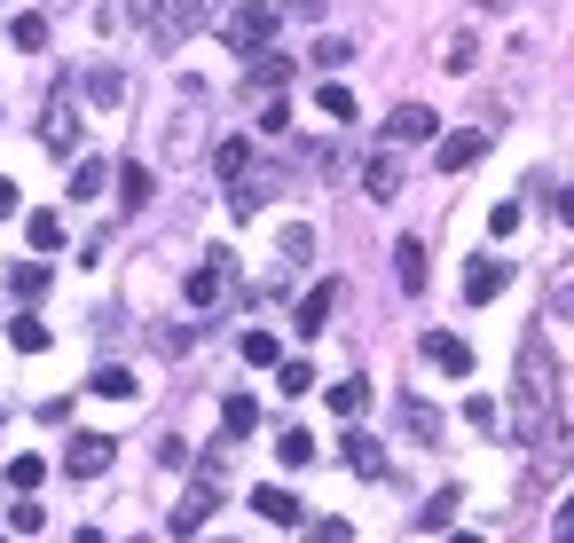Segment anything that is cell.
Here are the masks:
<instances>
[{
  "label": "cell",
  "mask_w": 574,
  "mask_h": 543,
  "mask_svg": "<svg viewBox=\"0 0 574 543\" xmlns=\"http://www.w3.org/2000/svg\"><path fill=\"white\" fill-rule=\"evenodd\" d=\"M362 189L378 197V206H394V197H401V158H394V150H378V158L362 165Z\"/></svg>",
  "instance_id": "9a60e30c"
},
{
  "label": "cell",
  "mask_w": 574,
  "mask_h": 543,
  "mask_svg": "<svg viewBox=\"0 0 574 543\" xmlns=\"http://www.w3.org/2000/svg\"><path fill=\"white\" fill-rule=\"evenodd\" d=\"M16 206H24V197H16V182H9V174H0V221H9Z\"/></svg>",
  "instance_id": "ee69618b"
},
{
  "label": "cell",
  "mask_w": 574,
  "mask_h": 543,
  "mask_svg": "<svg viewBox=\"0 0 574 543\" xmlns=\"http://www.w3.org/2000/svg\"><path fill=\"white\" fill-rule=\"evenodd\" d=\"M9 528H16V535H40V528H48V513H40L32 496H16V504H9Z\"/></svg>",
  "instance_id": "74e56055"
},
{
  "label": "cell",
  "mask_w": 574,
  "mask_h": 543,
  "mask_svg": "<svg viewBox=\"0 0 574 543\" xmlns=\"http://www.w3.org/2000/svg\"><path fill=\"white\" fill-rule=\"evenodd\" d=\"M221 425H228V433H252V425H260V402H252V394H228V402H221Z\"/></svg>",
  "instance_id": "4dcf8cb0"
},
{
  "label": "cell",
  "mask_w": 574,
  "mask_h": 543,
  "mask_svg": "<svg viewBox=\"0 0 574 543\" xmlns=\"http://www.w3.org/2000/svg\"><path fill=\"white\" fill-rule=\"evenodd\" d=\"M464 425H472V433H496V425H503V410H496L488 394H472V402H464Z\"/></svg>",
  "instance_id": "8d00e7d4"
},
{
  "label": "cell",
  "mask_w": 574,
  "mask_h": 543,
  "mask_svg": "<svg viewBox=\"0 0 574 543\" xmlns=\"http://www.w3.org/2000/svg\"><path fill=\"white\" fill-rule=\"evenodd\" d=\"M79 95H87V103H103V111H111V103H118V95H126V79L111 72V63H95V72L79 79Z\"/></svg>",
  "instance_id": "d4e9b609"
},
{
  "label": "cell",
  "mask_w": 574,
  "mask_h": 543,
  "mask_svg": "<svg viewBox=\"0 0 574 543\" xmlns=\"http://www.w3.org/2000/svg\"><path fill=\"white\" fill-rule=\"evenodd\" d=\"M111 182H118V206H126V213H142L150 197H158V174H150V165H118Z\"/></svg>",
  "instance_id": "2e32d148"
},
{
  "label": "cell",
  "mask_w": 574,
  "mask_h": 543,
  "mask_svg": "<svg viewBox=\"0 0 574 543\" xmlns=\"http://www.w3.org/2000/svg\"><path fill=\"white\" fill-rule=\"evenodd\" d=\"M40 143H48L55 158H72V150H79V111H72V95H55V103H48V126H40Z\"/></svg>",
  "instance_id": "8fae6325"
},
{
  "label": "cell",
  "mask_w": 574,
  "mask_h": 543,
  "mask_svg": "<svg viewBox=\"0 0 574 543\" xmlns=\"http://www.w3.org/2000/svg\"><path fill=\"white\" fill-rule=\"evenodd\" d=\"M551 535H559V543H574V496L559 504V520H551Z\"/></svg>",
  "instance_id": "7bdbcfd3"
},
{
  "label": "cell",
  "mask_w": 574,
  "mask_h": 543,
  "mask_svg": "<svg viewBox=\"0 0 574 543\" xmlns=\"http://www.w3.org/2000/svg\"><path fill=\"white\" fill-rule=\"evenodd\" d=\"M425 276H433L425 236H401V245H394V284H401V292H425Z\"/></svg>",
  "instance_id": "4fadbf2b"
},
{
  "label": "cell",
  "mask_w": 574,
  "mask_h": 543,
  "mask_svg": "<svg viewBox=\"0 0 574 543\" xmlns=\"http://www.w3.org/2000/svg\"><path fill=\"white\" fill-rule=\"evenodd\" d=\"M40 481H48V457H9V489H24V496H32Z\"/></svg>",
  "instance_id": "d590c367"
},
{
  "label": "cell",
  "mask_w": 574,
  "mask_h": 543,
  "mask_svg": "<svg viewBox=\"0 0 574 543\" xmlns=\"http://www.w3.org/2000/svg\"><path fill=\"white\" fill-rule=\"evenodd\" d=\"M339 292H347L339 276H323V284H315V292H308V299H299V308H291V323H299V338H315V331L330 323V308H339Z\"/></svg>",
  "instance_id": "ba28073f"
},
{
  "label": "cell",
  "mask_w": 574,
  "mask_h": 543,
  "mask_svg": "<svg viewBox=\"0 0 574 543\" xmlns=\"http://www.w3.org/2000/svg\"><path fill=\"white\" fill-rule=\"evenodd\" d=\"M441 63L449 72H472V63H481V32H457V40L441 48Z\"/></svg>",
  "instance_id": "836d02e7"
},
{
  "label": "cell",
  "mask_w": 574,
  "mask_h": 543,
  "mask_svg": "<svg viewBox=\"0 0 574 543\" xmlns=\"http://www.w3.org/2000/svg\"><path fill=\"white\" fill-rule=\"evenodd\" d=\"M228 276H236V260L213 245V260L189 276V316H221V299H228Z\"/></svg>",
  "instance_id": "3957f363"
},
{
  "label": "cell",
  "mask_w": 574,
  "mask_h": 543,
  "mask_svg": "<svg viewBox=\"0 0 574 543\" xmlns=\"http://www.w3.org/2000/svg\"><path fill=\"white\" fill-rule=\"evenodd\" d=\"M213 504H221V489H213V481H197V489L174 504V535H197V528L213 520Z\"/></svg>",
  "instance_id": "5bb4252c"
},
{
  "label": "cell",
  "mask_w": 574,
  "mask_h": 543,
  "mask_svg": "<svg viewBox=\"0 0 574 543\" xmlns=\"http://www.w3.org/2000/svg\"><path fill=\"white\" fill-rule=\"evenodd\" d=\"M449 543H488V535H449Z\"/></svg>",
  "instance_id": "bcb514c9"
},
{
  "label": "cell",
  "mask_w": 574,
  "mask_h": 543,
  "mask_svg": "<svg viewBox=\"0 0 574 543\" xmlns=\"http://www.w3.org/2000/svg\"><path fill=\"white\" fill-rule=\"evenodd\" d=\"M221 9H228V0H221Z\"/></svg>",
  "instance_id": "681fc988"
},
{
  "label": "cell",
  "mask_w": 574,
  "mask_h": 543,
  "mask_svg": "<svg viewBox=\"0 0 574 543\" xmlns=\"http://www.w3.org/2000/svg\"><path fill=\"white\" fill-rule=\"evenodd\" d=\"M197 16H205V0H158V48H182Z\"/></svg>",
  "instance_id": "30bf717a"
},
{
  "label": "cell",
  "mask_w": 574,
  "mask_h": 543,
  "mask_svg": "<svg viewBox=\"0 0 574 543\" xmlns=\"http://www.w3.org/2000/svg\"><path fill=\"white\" fill-rule=\"evenodd\" d=\"M276 24H284V9H276V0H228L221 40H228L236 55H260L267 40H276Z\"/></svg>",
  "instance_id": "7a4b0ae2"
},
{
  "label": "cell",
  "mask_w": 574,
  "mask_h": 543,
  "mask_svg": "<svg viewBox=\"0 0 574 543\" xmlns=\"http://www.w3.org/2000/svg\"><path fill=\"white\" fill-rule=\"evenodd\" d=\"M111 457H118V441H111V433H72V449H63V472H72V481H95V472H111Z\"/></svg>",
  "instance_id": "5b68a950"
},
{
  "label": "cell",
  "mask_w": 574,
  "mask_h": 543,
  "mask_svg": "<svg viewBox=\"0 0 574 543\" xmlns=\"http://www.w3.org/2000/svg\"><path fill=\"white\" fill-rule=\"evenodd\" d=\"M24 236H32V252H55V245H63V221H55V213H32Z\"/></svg>",
  "instance_id": "e575fe53"
},
{
  "label": "cell",
  "mask_w": 574,
  "mask_h": 543,
  "mask_svg": "<svg viewBox=\"0 0 574 543\" xmlns=\"http://www.w3.org/2000/svg\"><path fill=\"white\" fill-rule=\"evenodd\" d=\"M9 292L40 299V292H48V260H40V252H32V260H16V268H9Z\"/></svg>",
  "instance_id": "83f0119b"
},
{
  "label": "cell",
  "mask_w": 574,
  "mask_h": 543,
  "mask_svg": "<svg viewBox=\"0 0 574 543\" xmlns=\"http://www.w3.org/2000/svg\"><path fill=\"white\" fill-rule=\"evenodd\" d=\"M551 206H559V221H566V229H574V182H566V189H559V197H551Z\"/></svg>",
  "instance_id": "f6af8a7d"
},
{
  "label": "cell",
  "mask_w": 574,
  "mask_h": 543,
  "mask_svg": "<svg viewBox=\"0 0 574 543\" xmlns=\"http://www.w3.org/2000/svg\"><path fill=\"white\" fill-rule=\"evenodd\" d=\"M308 55H315V72H339V63H347V55H354V48H347V40H315V48H308Z\"/></svg>",
  "instance_id": "ab89813d"
},
{
  "label": "cell",
  "mask_w": 574,
  "mask_h": 543,
  "mask_svg": "<svg viewBox=\"0 0 574 543\" xmlns=\"http://www.w3.org/2000/svg\"><path fill=\"white\" fill-rule=\"evenodd\" d=\"M503 284H512V260H496V252H481L464 268V299L472 308H488V299H503Z\"/></svg>",
  "instance_id": "52a82bcc"
},
{
  "label": "cell",
  "mask_w": 574,
  "mask_h": 543,
  "mask_svg": "<svg viewBox=\"0 0 574 543\" xmlns=\"http://www.w3.org/2000/svg\"><path fill=\"white\" fill-rule=\"evenodd\" d=\"M291 126V111H284V95H267V103H260V134H284Z\"/></svg>",
  "instance_id": "b9f144b4"
},
{
  "label": "cell",
  "mask_w": 574,
  "mask_h": 543,
  "mask_svg": "<svg viewBox=\"0 0 574 543\" xmlns=\"http://www.w3.org/2000/svg\"><path fill=\"white\" fill-rule=\"evenodd\" d=\"M347 465L362 472V481H386V441L378 433H347Z\"/></svg>",
  "instance_id": "e0dca14e"
},
{
  "label": "cell",
  "mask_w": 574,
  "mask_h": 543,
  "mask_svg": "<svg viewBox=\"0 0 574 543\" xmlns=\"http://www.w3.org/2000/svg\"><path fill=\"white\" fill-rule=\"evenodd\" d=\"M276 260H284V268H308V260H315V229H308V221H291V229L276 236Z\"/></svg>",
  "instance_id": "603a6c76"
},
{
  "label": "cell",
  "mask_w": 574,
  "mask_h": 543,
  "mask_svg": "<svg viewBox=\"0 0 574 543\" xmlns=\"http://www.w3.org/2000/svg\"><path fill=\"white\" fill-rule=\"evenodd\" d=\"M488 158V126H464V134H433V165L441 174H464V165Z\"/></svg>",
  "instance_id": "277c9868"
},
{
  "label": "cell",
  "mask_w": 574,
  "mask_h": 543,
  "mask_svg": "<svg viewBox=\"0 0 574 543\" xmlns=\"http://www.w3.org/2000/svg\"><path fill=\"white\" fill-rule=\"evenodd\" d=\"M134 543H150V535H134Z\"/></svg>",
  "instance_id": "7dc6e473"
},
{
  "label": "cell",
  "mask_w": 574,
  "mask_h": 543,
  "mask_svg": "<svg viewBox=\"0 0 574 543\" xmlns=\"http://www.w3.org/2000/svg\"><path fill=\"white\" fill-rule=\"evenodd\" d=\"M276 457H284V472H299V465H315V433H299V425H284V433H276Z\"/></svg>",
  "instance_id": "4316f807"
},
{
  "label": "cell",
  "mask_w": 574,
  "mask_h": 543,
  "mask_svg": "<svg viewBox=\"0 0 574 543\" xmlns=\"http://www.w3.org/2000/svg\"><path fill=\"white\" fill-rule=\"evenodd\" d=\"M9 347L16 355H48V323L40 316H9Z\"/></svg>",
  "instance_id": "484cf974"
},
{
  "label": "cell",
  "mask_w": 574,
  "mask_h": 543,
  "mask_svg": "<svg viewBox=\"0 0 574 543\" xmlns=\"http://www.w3.org/2000/svg\"><path fill=\"white\" fill-rule=\"evenodd\" d=\"M401 433L433 449V441H441V410H433V402H417V394H401Z\"/></svg>",
  "instance_id": "ac0fdd59"
},
{
  "label": "cell",
  "mask_w": 574,
  "mask_h": 543,
  "mask_svg": "<svg viewBox=\"0 0 574 543\" xmlns=\"http://www.w3.org/2000/svg\"><path fill=\"white\" fill-rule=\"evenodd\" d=\"M213 174H221V182L252 174V143H245V134H228V143H213Z\"/></svg>",
  "instance_id": "ffe728a7"
},
{
  "label": "cell",
  "mask_w": 574,
  "mask_h": 543,
  "mask_svg": "<svg viewBox=\"0 0 574 543\" xmlns=\"http://www.w3.org/2000/svg\"><path fill=\"white\" fill-rule=\"evenodd\" d=\"M315 111H323L330 126H354V119H362V111H354V95H347L339 79H323V87H315Z\"/></svg>",
  "instance_id": "7402d4cb"
},
{
  "label": "cell",
  "mask_w": 574,
  "mask_h": 543,
  "mask_svg": "<svg viewBox=\"0 0 574 543\" xmlns=\"http://www.w3.org/2000/svg\"><path fill=\"white\" fill-rule=\"evenodd\" d=\"M276 386L284 394H308L315 386V362H276Z\"/></svg>",
  "instance_id": "f35d334b"
},
{
  "label": "cell",
  "mask_w": 574,
  "mask_h": 543,
  "mask_svg": "<svg viewBox=\"0 0 574 543\" xmlns=\"http://www.w3.org/2000/svg\"><path fill=\"white\" fill-rule=\"evenodd\" d=\"M63 189H72L79 206H87V197H103V189H111V165H103V158H79V165H72V182H63Z\"/></svg>",
  "instance_id": "44dd1931"
},
{
  "label": "cell",
  "mask_w": 574,
  "mask_h": 543,
  "mask_svg": "<svg viewBox=\"0 0 574 543\" xmlns=\"http://www.w3.org/2000/svg\"><path fill=\"white\" fill-rule=\"evenodd\" d=\"M276 87H291V55H252V95H276Z\"/></svg>",
  "instance_id": "cb8c5ba5"
},
{
  "label": "cell",
  "mask_w": 574,
  "mask_h": 543,
  "mask_svg": "<svg viewBox=\"0 0 574 543\" xmlns=\"http://www.w3.org/2000/svg\"><path fill=\"white\" fill-rule=\"evenodd\" d=\"M9 40H16L24 55H40V48H48V16H16V24H9Z\"/></svg>",
  "instance_id": "d6a6232c"
},
{
  "label": "cell",
  "mask_w": 574,
  "mask_h": 543,
  "mask_svg": "<svg viewBox=\"0 0 574 543\" xmlns=\"http://www.w3.org/2000/svg\"><path fill=\"white\" fill-rule=\"evenodd\" d=\"M95 394H103V402H134V370H118V362H103V370H95V379H87Z\"/></svg>",
  "instance_id": "f546056e"
},
{
  "label": "cell",
  "mask_w": 574,
  "mask_h": 543,
  "mask_svg": "<svg viewBox=\"0 0 574 543\" xmlns=\"http://www.w3.org/2000/svg\"><path fill=\"white\" fill-rule=\"evenodd\" d=\"M559 425V362H551V347L527 331V347H520V379H512V441H544Z\"/></svg>",
  "instance_id": "6da1fadb"
},
{
  "label": "cell",
  "mask_w": 574,
  "mask_h": 543,
  "mask_svg": "<svg viewBox=\"0 0 574 543\" xmlns=\"http://www.w3.org/2000/svg\"><path fill=\"white\" fill-rule=\"evenodd\" d=\"M323 402H330V418H347V425H354V418L370 410V379H339V386H330Z\"/></svg>",
  "instance_id": "d6986e66"
},
{
  "label": "cell",
  "mask_w": 574,
  "mask_h": 543,
  "mask_svg": "<svg viewBox=\"0 0 574 543\" xmlns=\"http://www.w3.org/2000/svg\"><path fill=\"white\" fill-rule=\"evenodd\" d=\"M441 134V111H425V103H401L386 119V150H410V143H433Z\"/></svg>",
  "instance_id": "8992f818"
},
{
  "label": "cell",
  "mask_w": 574,
  "mask_h": 543,
  "mask_svg": "<svg viewBox=\"0 0 574 543\" xmlns=\"http://www.w3.org/2000/svg\"><path fill=\"white\" fill-rule=\"evenodd\" d=\"M0 496H9V489H0Z\"/></svg>",
  "instance_id": "c3c4849f"
},
{
  "label": "cell",
  "mask_w": 574,
  "mask_h": 543,
  "mask_svg": "<svg viewBox=\"0 0 574 543\" xmlns=\"http://www.w3.org/2000/svg\"><path fill=\"white\" fill-rule=\"evenodd\" d=\"M425 362L449 370V379H472V347H464L457 331H425Z\"/></svg>",
  "instance_id": "7c38bea8"
},
{
  "label": "cell",
  "mask_w": 574,
  "mask_h": 543,
  "mask_svg": "<svg viewBox=\"0 0 574 543\" xmlns=\"http://www.w3.org/2000/svg\"><path fill=\"white\" fill-rule=\"evenodd\" d=\"M457 496H464V489H433L425 513H417V528H449V520H457Z\"/></svg>",
  "instance_id": "1f68e13d"
},
{
  "label": "cell",
  "mask_w": 574,
  "mask_h": 543,
  "mask_svg": "<svg viewBox=\"0 0 574 543\" xmlns=\"http://www.w3.org/2000/svg\"><path fill=\"white\" fill-rule=\"evenodd\" d=\"M252 513H260V520H276V528H299V520H308V504H299L284 481H260V489H252Z\"/></svg>",
  "instance_id": "9c48e42d"
},
{
  "label": "cell",
  "mask_w": 574,
  "mask_h": 543,
  "mask_svg": "<svg viewBox=\"0 0 574 543\" xmlns=\"http://www.w3.org/2000/svg\"><path fill=\"white\" fill-rule=\"evenodd\" d=\"M245 362H252V370H276V362H284V338H276V331H245Z\"/></svg>",
  "instance_id": "f1b7e54d"
},
{
  "label": "cell",
  "mask_w": 574,
  "mask_h": 543,
  "mask_svg": "<svg viewBox=\"0 0 574 543\" xmlns=\"http://www.w3.org/2000/svg\"><path fill=\"white\" fill-rule=\"evenodd\" d=\"M308 543H354L347 520H308Z\"/></svg>",
  "instance_id": "60d3db41"
}]
</instances>
